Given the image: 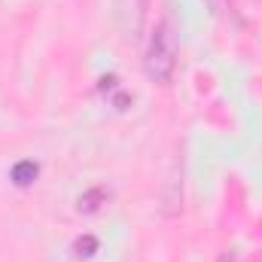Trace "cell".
Masks as SVG:
<instances>
[{
  "mask_svg": "<svg viewBox=\"0 0 262 262\" xmlns=\"http://www.w3.org/2000/svg\"><path fill=\"white\" fill-rule=\"evenodd\" d=\"M177 70V37L171 31L168 21H162L152 37H149V49H146V73L152 82H168Z\"/></svg>",
  "mask_w": 262,
  "mask_h": 262,
  "instance_id": "6da1fadb",
  "label": "cell"
},
{
  "mask_svg": "<svg viewBox=\"0 0 262 262\" xmlns=\"http://www.w3.org/2000/svg\"><path fill=\"white\" fill-rule=\"evenodd\" d=\"M37 174H40L37 162H18V165L12 168V183H15V186H31V183L37 180Z\"/></svg>",
  "mask_w": 262,
  "mask_h": 262,
  "instance_id": "7a4b0ae2",
  "label": "cell"
},
{
  "mask_svg": "<svg viewBox=\"0 0 262 262\" xmlns=\"http://www.w3.org/2000/svg\"><path fill=\"white\" fill-rule=\"evenodd\" d=\"M104 198H107V192H104L101 186H95V189H89L85 195L79 198V210H82V213H95V210L101 207Z\"/></svg>",
  "mask_w": 262,
  "mask_h": 262,
  "instance_id": "3957f363",
  "label": "cell"
},
{
  "mask_svg": "<svg viewBox=\"0 0 262 262\" xmlns=\"http://www.w3.org/2000/svg\"><path fill=\"white\" fill-rule=\"evenodd\" d=\"M73 250H76V256H92V253L98 250V241H95L92 235H85V238H79V241L73 244Z\"/></svg>",
  "mask_w": 262,
  "mask_h": 262,
  "instance_id": "277c9868",
  "label": "cell"
},
{
  "mask_svg": "<svg viewBox=\"0 0 262 262\" xmlns=\"http://www.w3.org/2000/svg\"><path fill=\"white\" fill-rule=\"evenodd\" d=\"M220 262H241L238 259V253H232V250H229V253H223V259Z\"/></svg>",
  "mask_w": 262,
  "mask_h": 262,
  "instance_id": "5b68a950",
  "label": "cell"
}]
</instances>
